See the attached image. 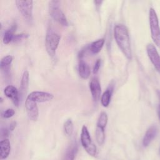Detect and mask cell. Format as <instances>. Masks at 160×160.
<instances>
[{
  "instance_id": "1",
  "label": "cell",
  "mask_w": 160,
  "mask_h": 160,
  "mask_svg": "<svg viewBox=\"0 0 160 160\" xmlns=\"http://www.w3.org/2000/svg\"><path fill=\"white\" fill-rule=\"evenodd\" d=\"M114 38L124 55L128 59L132 58V51L128 28L123 24H117L114 28Z\"/></svg>"
},
{
  "instance_id": "2",
  "label": "cell",
  "mask_w": 160,
  "mask_h": 160,
  "mask_svg": "<svg viewBox=\"0 0 160 160\" xmlns=\"http://www.w3.org/2000/svg\"><path fill=\"white\" fill-rule=\"evenodd\" d=\"M60 39L61 36L59 34L54 32L51 28L48 29L45 40L46 49L50 56L53 57L55 55Z\"/></svg>"
},
{
  "instance_id": "3",
  "label": "cell",
  "mask_w": 160,
  "mask_h": 160,
  "mask_svg": "<svg viewBox=\"0 0 160 160\" xmlns=\"http://www.w3.org/2000/svg\"><path fill=\"white\" fill-rule=\"evenodd\" d=\"M49 13L51 17L56 22L63 26H68V22L67 18L59 8L58 1H51L49 3Z\"/></svg>"
},
{
  "instance_id": "4",
  "label": "cell",
  "mask_w": 160,
  "mask_h": 160,
  "mask_svg": "<svg viewBox=\"0 0 160 160\" xmlns=\"http://www.w3.org/2000/svg\"><path fill=\"white\" fill-rule=\"evenodd\" d=\"M149 24L151 29V38L155 44L160 48V28L157 14L153 8H150L149 10Z\"/></svg>"
},
{
  "instance_id": "5",
  "label": "cell",
  "mask_w": 160,
  "mask_h": 160,
  "mask_svg": "<svg viewBox=\"0 0 160 160\" xmlns=\"http://www.w3.org/2000/svg\"><path fill=\"white\" fill-rule=\"evenodd\" d=\"M81 142L86 151L91 156L95 157L97 153V149L93 143L87 127L84 125L81 129Z\"/></svg>"
},
{
  "instance_id": "6",
  "label": "cell",
  "mask_w": 160,
  "mask_h": 160,
  "mask_svg": "<svg viewBox=\"0 0 160 160\" xmlns=\"http://www.w3.org/2000/svg\"><path fill=\"white\" fill-rule=\"evenodd\" d=\"M15 2L18 9L24 18L27 21L31 22L32 21L33 1L31 0H17L15 1Z\"/></svg>"
},
{
  "instance_id": "7",
  "label": "cell",
  "mask_w": 160,
  "mask_h": 160,
  "mask_svg": "<svg viewBox=\"0 0 160 160\" xmlns=\"http://www.w3.org/2000/svg\"><path fill=\"white\" fill-rule=\"evenodd\" d=\"M54 98V95L51 93L43 91H32L28 95L27 99L35 102H44L51 101Z\"/></svg>"
},
{
  "instance_id": "8",
  "label": "cell",
  "mask_w": 160,
  "mask_h": 160,
  "mask_svg": "<svg viewBox=\"0 0 160 160\" xmlns=\"http://www.w3.org/2000/svg\"><path fill=\"white\" fill-rule=\"evenodd\" d=\"M146 51L148 56L155 69L160 72V56L156 47L152 44H148L146 47Z\"/></svg>"
},
{
  "instance_id": "9",
  "label": "cell",
  "mask_w": 160,
  "mask_h": 160,
  "mask_svg": "<svg viewBox=\"0 0 160 160\" xmlns=\"http://www.w3.org/2000/svg\"><path fill=\"white\" fill-rule=\"evenodd\" d=\"M25 108L29 119L36 121L39 116V110L37 103L26 98L25 101Z\"/></svg>"
},
{
  "instance_id": "10",
  "label": "cell",
  "mask_w": 160,
  "mask_h": 160,
  "mask_svg": "<svg viewBox=\"0 0 160 160\" xmlns=\"http://www.w3.org/2000/svg\"><path fill=\"white\" fill-rule=\"evenodd\" d=\"M19 91L16 88L12 85H9L6 86L4 89V93L5 96L10 98L14 104L16 106H18L19 103Z\"/></svg>"
},
{
  "instance_id": "11",
  "label": "cell",
  "mask_w": 160,
  "mask_h": 160,
  "mask_svg": "<svg viewBox=\"0 0 160 160\" xmlns=\"http://www.w3.org/2000/svg\"><path fill=\"white\" fill-rule=\"evenodd\" d=\"M89 89L92 98L94 101H98L101 93V87L97 78H94L89 82Z\"/></svg>"
},
{
  "instance_id": "12",
  "label": "cell",
  "mask_w": 160,
  "mask_h": 160,
  "mask_svg": "<svg viewBox=\"0 0 160 160\" xmlns=\"http://www.w3.org/2000/svg\"><path fill=\"white\" fill-rule=\"evenodd\" d=\"M29 74L27 70H25L22 74L21 80V85L19 88V99L22 100L26 92L28 91V86H29Z\"/></svg>"
},
{
  "instance_id": "13",
  "label": "cell",
  "mask_w": 160,
  "mask_h": 160,
  "mask_svg": "<svg viewBox=\"0 0 160 160\" xmlns=\"http://www.w3.org/2000/svg\"><path fill=\"white\" fill-rule=\"evenodd\" d=\"M157 128L155 126H151L146 132L142 139V144L144 146H148L153 140L157 134Z\"/></svg>"
},
{
  "instance_id": "14",
  "label": "cell",
  "mask_w": 160,
  "mask_h": 160,
  "mask_svg": "<svg viewBox=\"0 0 160 160\" xmlns=\"http://www.w3.org/2000/svg\"><path fill=\"white\" fill-rule=\"evenodd\" d=\"M77 152L78 144L76 141H74L67 148L62 158V160H74Z\"/></svg>"
},
{
  "instance_id": "15",
  "label": "cell",
  "mask_w": 160,
  "mask_h": 160,
  "mask_svg": "<svg viewBox=\"0 0 160 160\" xmlns=\"http://www.w3.org/2000/svg\"><path fill=\"white\" fill-rule=\"evenodd\" d=\"M11 152V144L8 139H4L0 142V156L1 159L8 157Z\"/></svg>"
},
{
  "instance_id": "16",
  "label": "cell",
  "mask_w": 160,
  "mask_h": 160,
  "mask_svg": "<svg viewBox=\"0 0 160 160\" xmlns=\"http://www.w3.org/2000/svg\"><path fill=\"white\" fill-rule=\"evenodd\" d=\"M78 72L79 76L82 79H88L91 74V70L89 65L82 59L79 60L78 65Z\"/></svg>"
},
{
  "instance_id": "17",
  "label": "cell",
  "mask_w": 160,
  "mask_h": 160,
  "mask_svg": "<svg viewBox=\"0 0 160 160\" xmlns=\"http://www.w3.org/2000/svg\"><path fill=\"white\" fill-rule=\"evenodd\" d=\"M105 40L104 38L99 39L94 42H92L89 46V50L92 53V54H98L99 53L104 44Z\"/></svg>"
},
{
  "instance_id": "18",
  "label": "cell",
  "mask_w": 160,
  "mask_h": 160,
  "mask_svg": "<svg viewBox=\"0 0 160 160\" xmlns=\"http://www.w3.org/2000/svg\"><path fill=\"white\" fill-rule=\"evenodd\" d=\"M16 24H14L11 28L8 29L4 34L3 35V38H2V41L3 43L5 44H8L10 43L11 41H12L14 34V32L16 31Z\"/></svg>"
},
{
  "instance_id": "19",
  "label": "cell",
  "mask_w": 160,
  "mask_h": 160,
  "mask_svg": "<svg viewBox=\"0 0 160 160\" xmlns=\"http://www.w3.org/2000/svg\"><path fill=\"white\" fill-rule=\"evenodd\" d=\"M112 92V88L110 89H108L105 92H103L101 98V102L102 106L108 107L109 106V102L111 101Z\"/></svg>"
},
{
  "instance_id": "20",
  "label": "cell",
  "mask_w": 160,
  "mask_h": 160,
  "mask_svg": "<svg viewBox=\"0 0 160 160\" xmlns=\"http://www.w3.org/2000/svg\"><path fill=\"white\" fill-rule=\"evenodd\" d=\"M95 135L97 142L99 145H102L105 139V132H104V128H102L99 126H97L96 128L95 131Z\"/></svg>"
},
{
  "instance_id": "21",
  "label": "cell",
  "mask_w": 160,
  "mask_h": 160,
  "mask_svg": "<svg viewBox=\"0 0 160 160\" xmlns=\"http://www.w3.org/2000/svg\"><path fill=\"white\" fill-rule=\"evenodd\" d=\"M108 118L106 112H101L98 118L96 126L101 127L102 128H105L108 123Z\"/></svg>"
},
{
  "instance_id": "22",
  "label": "cell",
  "mask_w": 160,
  "mask_h": 160,
  "mask_svg": "<svg viewBox=\"0 0 160 160\" xmlns=\"http://www.w3.org/2000/svg\"><path fill=\"white\" fill-rule=\"evenodd\" d=\"M73 129H74V126H73V123L72 120L71 119H67L64 123V131L65 134L67 136H70L72 134Z\"/></svg>"
},
{
  "instance_id": "23",
  "label": "cell",
  "mask_w": 160,
  "mask_h": 160,
  "mask_svg": "<svg viewBox=\"0 0 160 160\" xmlns=\"http://www.w3.org/2000/svg\"><path fill=\"white\" fill-rule=\"evenodd\" d=\"M12 61V57L10 55H8L2 58L0 62V66L1 69H8L9 66Z\"/></svg>"
},
{
  "instance_id": "24",
  "label": "cell",
  "mask_w": 160,
  "mask_h": 160,
  "mask_svg": "<svg viewBox=\"0 0 160 160\" xmlns=\"http://www.w3.org/2000/svg\"><path fill=\"white\" fill-rule=\"evenodd\" d=\"M14 114H15L14 110L13 109L9 108L3 112L2 115V117L4 118H10L12 116H13Z\"/></svg>"
},
{
  "instance_id": "25",
  "label": "cell",
  "mask_w": 160,
  "mask_h": 160,
  "mask_svg": "<svg viewBox=\"0 0 160 160\" xmlns=\"http://www.w3.org/2000/svg\"><path fill=\"white\" fill-rule=\"evenodd\" d=\"M28 37V34H27L22 33V34H16V35H14V36L12 42H19L20 41H21V40H22V39H26V38H27Z\"/></svg>"
},
{
  "instance_id": "26",
  "label": "cell",
  "mask_w": 160,
  "mask_h": 160,
  "mask_svg": "<svg viewBox=\"0 0 160 160\" xmlns=\"http://www.w3.org/2000/svg\"><path fill=\"white\" fill-rule=\"evenodd\" d=\"M101 61L100 59H98L96 61V62H95V64H94V65L93 66V69H92L93 74H96L98 72V71L99 69V68L101 66Z\"/></svg>"
},
{
  "instance_id": "27",
  "label": "cell",
  "mask_w": 160,
  "mask_h": 160,
  "mask_svg": "<svg viewBox=\"0 0 160 160\" xmlns=\"http://www.w3.org/2000/svg\"><path fill=\"white\" fill-rule=\"evenodd\" d=\"M16 122L15 121L11 122V124H10V126H9V131H12L14 129V128H16Z\"/></svg>"
},
{
  "instance_id": "28",
  "label": "cell",
  "mask_w": 160,
  "mask_h": 160,
  "mask_svg": "<svg viewBox=\"0 0 160 160\" xmlns=\"http://www.w3.org/2000/svg\"><path fill=\"white\" fill-rule=\"evenodd\" d=\"M2 134L4 136H8V131L6 128H4V129H2Z\"/></svg>"
},
{
  "instance_id": "29",
  "label": "cell",
  "mask_w": 160,
  "mask_h": 160,
  "mask_svg": "<svg viewBox=\"0 0 160 160\" xmlns=\"http://www.w3.org/2000/svg\"><path fill=\"white\" fill-rule=\"evenodd\" d=\"M102 2V1H95L94 3L96 4V6H99Z\"/></svg>"
},
{
  "instance_id": "30",
  "label": "cell",
  "mask_w": 160,
  "mask_h": 160,
  "mask_svg": "<svg viewBox=\"0 0 160 160\" xmlns=\"http://www.w3.org/2000/svg\"><path fill=\"white\" fill-rule=\"evenodd\" d=\"M158 115H159V118L160 119V105L158 107Z\"/></svg>"
},
{
  "instance_id": "31",
  "label": "cell",
  "mask_w": 160,
  "mask_h": 160,
  "mask_svg": "<svg viewBox=\"0 0 160 160\" xmlns=\"http://www.w3.org/2000/svg\"><path fill=\"white\" fill-rule=\"evenodd\" d=\"M157 94H158V97H159V100H160V90H158V91H157Z\"/></svg>"
}]
</instances>
